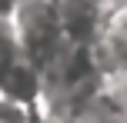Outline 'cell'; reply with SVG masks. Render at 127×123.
I'll return each instance as SVG.
<instances>
[{"label": "cell", "instance_id": "3957f363", "mask_svg": "<svg viewBox=\"0 0 127 123\" xmlns=\"http://www.w3.org/2000/svg\"><path fill=\"white\" fill-rule=\"evenodd\" d=\"M13 10H17V0H0V23H10Z\"/></svg>", "mask_w": 127, "mask_h": 123}, {"label": "cell", "instance_id": "6da1fadb", "mask_svg": "<svg viewBox=\"0 0 127 123\" xmlns=\"http://www.w3.org/2000/svg\"><path fill=\"white\" fill-rule=\"evenodd\" d=\"M10 33L17 40L20 57L40 67V73H47L70 47L64 40L57 0H17V10L10 17Z\"/></svg>", "mask_w": 127, "mask_h": 123}, {"label": "cell", "instance_id": "7a4b0ae2", "mask_svg": "<svg viewBox=\"0 0 127 123\" xmlns=\"http://www.w3.org/2000/svg\"><path fill=\"white\" fill-rule=\"evenodd\" d=\"M44 90H47V80L40 73V67H33L30 60L17 57L13 63H7L0 70V93L13 103L27 106L30 113H37L40 100H44Z\"/></svg>", "mask_w": 127, "mask_h": 123}]
</instances>
